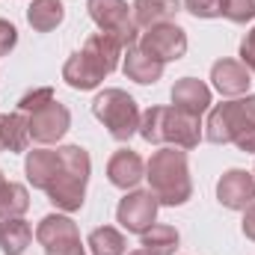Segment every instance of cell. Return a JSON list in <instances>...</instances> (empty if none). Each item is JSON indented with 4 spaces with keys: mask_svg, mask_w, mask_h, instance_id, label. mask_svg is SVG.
<instances>
[{
    "mask_svg": "<svg viewBox=\"0 0 255 255\" xmlns=\"http://www.w3.org/2000/svg\"><path fill=\"white\" fill-rule=\"evenodd\" d=\"M145 178H148V190L166 208H178L193 196V178L184 148L163 145L160 151H154L145 163Z\"/></svg>",
    "mask_w": 255,
    "mask_h": 255,
    "instance_id": "cell-3",
    "label": "cell"
},
{
    "mask_svg": "<svg viewBox=\"0 0 255 255\" xmlns=\"http://www.w3.org/2000/svg\"><path fill=\"white\" fill-rule=\"evenodd\" d=\"M107 178L113 187L130 190L145 178V163L133 148H119L110 160H107Z\"/></svg>",
    "mask_w": 255,
    "mask_h": 255,
    "instance_id": "cell-14",
    "label": "cell"
},
{
    "mask_svg": "<svg viewBox=\"0 0 255 255\" xmlns=\"http://www.w3.org/2000/svg\"><path fill=\"white\" fill-rule=\"evenodd\" d=\"M27 125H30V139H36L39 145H51V142H60L68 128H71V113L63 101H51L45 104L42 110L30 113L27 116Z\"/></svg>",
    "mask_w": 255,
    "mask_h": 255,
    "instance_id": "cell-11",
    "label": "cell"
},
{
    "mask_svg": "<svg viewBox=\"0 0 255 255\" xmlns=\"http://www.w3.org/2000/svg\"><path fill=\"white\" fill-rule=\"evenodd\" d=\"M157 208H160V202H157V196L151 190H130V193H125V199L116 208V220H119V226L125 232L142 235L145 229L154 226Z\"/></svg>",
    "mask_w": 255,
    "mask_h": 255,
    "instance_id": "cell-10",
    "label": "cell"
},
{
    "mask_svg": "<svg viewBox=\"0 0 255 255\" xmlns=\"http://www.w3.org/2000/svg\"><path fill=\"white\" fill-rule=\"evenodd\" d=\"M128 255H148V253H142V250H136V253H128Z\"/></svg>",
    "mask_w": 255,
    "mask_h": 255,
    "instance_id": "cell-31",
    "label": "cell"
},
{
    "mask_svg": "<svg viewBox=\"0 0 255 255\" xmlns=\"http://www.w3.org/2000/svg\"><path fill=\"white\" fill-rule=\"evenodd\" d=\"M0 142H3V151H27L30 145V125H27V116L24 113H0Z\"/></svg>",
    "mask_w": 255,
    "mask_h": 255,
    "instance_id": "cell-19",
    "label": "cell"
},
{
    "mask_svg": "<svg viewBox=\"0 0 255 255\" xmlns=\"http://www.w3.org/2000/svg\"><path fill=\"white\" fill-rule=\"evenodd\" d=\"M36 241L42 244L45 255H86L77 223L65 214H48L36 226Z\"/></svg>",
    "mask_w": 255,
    "mask_h": 255,
    "instance_id": "cell-8",
    "label": "cell"
},
{
    "mask_svg": "<svg viewBox=\"0 0 255 255\" xmlns=\"http://www.w3.org/2000/svg\"><path fill=\"white\" fill-rule=\"evenodd\" d=\"M178 241H181L178 232L172 226H163V223H154L151 229H145L139 235V247H142V253H148V255H175Z\"/></svg>",
    "mask_w": 255,
    "mask_h": 255,
    "instance_id": "cell-21",
    "label": "cell"
},
{
    "mask_svg": "<svg viewBox=\"0 0 255 255\" xmlns=\"http://www.w3.org/2000/svg\"><path fill=\"white\" fill-rule=\"evenodd\" d=\"M65 18V6L63 0H33L27 9V24L36 33H51L63 24Z\"/></svg>",
    "mask_w": 255,
    "mask_h": 255,
    "instance_id": "cell-20",
    "label": "cell"
},
{
    "mask_svg": "<svg viewBox=\"0 0 255 255\" xmlns=\"http://www.w3.org/2000/svg\"><path fill=\"white\" fill-rule=\"evenodd\" d=\"M223 18L232 24H247L255 18V0H223Z\"/></svg>",
    "mask_w": 255,
    "mask_h": 255,
    "instance_id": "cell-26",
    "label": "cell"
},
{
    "mask_svg": "<svg viewBox=\"0 0 255 255\" xmlns=\"http://www.w3.org/2000/svg\"><path fill=\"white\" fill-rule=\"evenodd\" d=\"M60 172L54 178V184L48 187V202L63 211V214H74L83 208L86 199V184H89V172H92V160L89 151L83 145H63L60 148Z\"/></svg>",
    "mask_w": 255,
    "mask_h": 255,
    "instance_id": "cell-5",
    "label": "cell"
},
{
    "mask_svg": "<svg viewBox=\"0 0 255 255\" xmlns=\"http://www.w3.org/2000/svg\"><path fill=\"white\" fill-rule=\"evenodd\" d=\"M244 235H247V238L255 244V202L247 208V211H244Z\"/></svg>",
    "mask_w": 255,
    "mask_h": 255,
    "instance_id": "cell-30",
    "label": "cell"
},
{
    "mask_svg": "<svg viewBox=\"0 0 255 255\" xmlns=\"http://www.w3.org/2000/svg\"><path fill=\"white\" fill-rule=\"evenodd\" d=\"M181 3L193 18H220L223 15V0H181Z\"/></svg>",
    "mask_w": 255,
    "mask_h": 255,
    "instance_id": "cell-27",
    "label": "cell"
},
{
    "mask_svg": "<svg viewBox=\"0 0 255 255\" xmlns=\"http://www.w3.org/2000/svg\"><path fill=\"white\" fill-rule=\"evenodd\" d=\"M122 54H125V45L116 36H110V33H92L86 39V45L65 60L63 80L71 89H80V92L98 89L101 80L110 71H116Z\"/></svg>",
    "mask_w": 255,
    "mask_h": 255,
    "instance_id": "cell-1",
    "label": "cell"
},
{
    "mask_svg": "<svg viewBox=\"0 0 255 255\" xmlns=\"http://www.w3.org/2000/svg\"><path fill=\"white\" fill-rule=\"evenodd\" d=\"M27 208H30V193H27L24 184H15V181L0 184V220L24 217Z\"/></svg>",
    "mask_w": 255,
    "mask_h": 255,
    "instance_id": "cell-24",
    "label": "cell"
},
{
    "mask_svg": "<svg viewBox=\"0 0 255 255\" xmlns=\"http://www.w3.org/2000/svg\"><path fill=\"white\" fill-rule=\"evenodd\" d=\"M57 95H54V89L51 86H42V89H30L27 95H21V101H18V113H24V116H30V113H36V110H42L45 104H51Z\"/></svg>",
    "mask_w": 255,
    "mask_h": 255,
    "instance_id": "cell-25",
    "label": "cell"
},
{
    "mask_svg": "<svg viewBox=\"0 0 255 255\" xmlns=\"http://www.w3.org/2000/svg\"><path fill=\"white\" fill-rule=\"evenodd\" d=\"M122 57H125V60H122V71H125L128 80H133V83L148 86V83H157V80L163 77V63L154 60L151 54H145L139 45L125 48Z\"/></svg>",
    "mask_w": 255,
    "mask_h": 255,
    "instance_id": "cell-17",
    "label": "cell"
},
{
    "mask_svg": "<svg viewBox=\"0 0 255 255\" xmlns=\"http://www.w3.org/2000/svg\"><path fill=\"white\" fill-rule=\"evenodd\" d=\"M30 241H33V229L21 217L0 223V253L3 255H21L30 247Z\"/></svg>",
    "mask_w": 255,
    "mask_h": 255,
    "instance_id": "cell-22",
    "label": "cell"
},
{
    "mask_svg": "<svg viewBox=\"0 0 255 255\" xmlns=\"http://www.w3.org/2000/svg\"><path fill=\"white\" fill-rule=\"evenodd\" d=\"M241 63L250 68V74H255V27L244 36V42H241Z\"/></svg>",
    "mask_w": 255,
    "mask_h": 255,
    "instance_id": "cell-29",
    "label": "cell"
},
{
    "mask_svg": "<svg viewBox=\"0 0 255 255\" xmlns=\"http://www.w3.org/2000/svg\"><path fill=\"white\" fill-rule=\"evenodd\" d=\"M253 175H255V172H253Z\"/></svg>",
    "mask_w": 255,
    "mask_h": 255,
    "instance_id": "cell-34",
    "label": "cell"
},
{
    "mask_svg": "<svg viewBox=\"0 0 255 255\" xmlns=\"http://www.w3.org/2000/svg\"><path fill=\"white\" fill-rule=\"evenodd\" d=\"M92 116L107 128V133L119 142H128L133 133H139L142 113L136 107V101L128 95L125 89H101L92 98Z\"/></svg>",
    "mask_w": 255,
    "mask_h": 255,
    "instance_id": "cell-6",
    "label": "cell"
},
{
    "mask_svg": "<svg viewBox=\"0 0 255 255\" xmlns=\"http://www.w3.org/2000/svg\"><path fill=\"white\" fill-rule=\"evenodd\" d=\"M0 151H3V142H0Z\"/></svg>",
    "mask_w": 255,
    "mask_h": 255,
    "instance_id": "cell-33",
    "label": "cell"
},
{
    "mask_svg": "<svg viewBox=\"0 0 255 255\" xmlns=\"http://www.w3.org/2000/svg\"><path fill=\"white\" fill-rule=\"evenodd\" d=\"M139 48L145 54H151L154 60L160 63H175L187 54V33L175 24V21H166V24H157V27H148L142 36H139Z\"/></svg>",
    "mask_w": 255,
    "mask_h": 255,
    "instance_id": "cell-9",
    "label": "cell"
},
{
    "mask_svg": "<svg viewBox=\"0 0 255 255\" xmlns=\"http://www.w3.org/2000/svg\"><path fill=\"white\" fill-rule=\"evenodd\" d=\"M217 199L229 211H247L255 202V175L247 169H229L217 181Z\"/></svg>",
    "mask_w": 255,
    "mask_h": 255,
    "instance_id": "cell-12",
    "label": "cell"
},
{
    "mask_svg": "<svg viewBox=\"0 0 255 255\" xmlns=\"http://www.w3.org/2000/svg\"><path fill=\"white\" fill-rule=\"evenodd\" d=\"M3 181H6V178H3V172H0V184H3Z\"/></svg>",
    "mask_w": 255,
    "mask_h": 255,
    "instance_id": "cell-32",
    "label": "cell"
},
{
    "mask_svg": "<svg viewBox=\"0 0 255 255\" xmlns=\"http://www.w3.org/2000/svg\"><path fill=\"white\" fill-rule=\"evenodd\" d=\"M211 80H214V89L226 98H241L250 92V68L241 63V60H217L211 65Z\"/></svg>",
    "mask_w": 255,
    "mask_h": 255,
    "instance_id": "cell-13",
    "label": "cell"
},
{
    "mask_svg": "<svg viewBox=\"0 0 255 255\" xmlns=\"http://www.w3.org/2000/svg\"><path fill=\"white\" fill-rule=\"evenodd\" d=\"M139 136L151 145H175L190 151L202 142V116L178 107H148L139 122Z\"/></svg>",
    "mask_w": 255,
    "mask_h": 255,
    "instance_id": "cell-4",
    "label": "cell"
},
{
    "mask_svg": "<svg viewBox=\"0 0 255 255\" xmlns=\"http://www.w3.org/2000/svg\"><path fill=\"white\" fill-rule=\"evenodd\" d=\"M172 107L193 113V116H202L211 110V86L196 80V77H181L175 80L172 86Z\"/></svg>",
    "mask_w": 255,
    "mask_h": 255,
    "instance_id": "cell-16",
    "label": "cell"
},
{
    "mask_svg": "<svg viewBox=\"0 0 255 255\" xmlns=\"http://www.w3.org/2000/svg\"><path fill=\"white\" fill-rule=\"evenodd\" d=\"M86 247L92 255H125L128 253V241L125 235L113 226H101L92 229V235L86 238Z\"/></svg>",
    "mask_w": 255,
    "mask_h": 255,
    "instance_id": "cell-23",
    "label": "cell"
},
{
    "mask_svg": "<svg viewBox=\"0 0 255 255\" xmlns=\"http://www.w3.org/2000/svg\"><path fill=\"white\" fill-rule=\"evenodd\" d=\"M181 6H184L181 0H133L130 12H133V24L139 30H148V27L172 21L181 12Z\"/></svg>",
    "mask_w": 255,
    "mask_h": 255,
    "instance_id": "cell-18",
    "label": "cell"
},
{
    "mask_svg": "<svg viewBox=\"0 0 255 255\" xmlns=\"http://www.w3.org/2000/svg\"><path fill=\"white\" fill-rule=\"evenodd\" d=\"M15 45H18V30H15V24L0 18V57H6Z\"/></svg>",
    "mask_w": 255,
    "mask_h": 255,
    "instance_id": "cell-28",
    "label": "cell"
},
{
    "mask_svg": "<svg viewBox=\"0 0 255 255\" xmlns=\"http://www.w3.org/2000/svg\"><path fill=\"white\" fill-rule=\"evenodd\" d=\"M205 136L214 145H238L241 151L255 154V95H241L211 107Z\"/></svg>",
    "mask_w": 255,
    "mask_h": 255,
    "instance_id": "cell-2",
    "label": "cell"
},
{
    "mask_svg": "<svg viewBox=\"0 0 255 255\" xmlns=\"http://www.w3.org/2000/svg\"><path fill=\"white\" fill-rule=\"evenodd\" d=\"M63 160H60V148H33L27 151V160H24V172H27V181L36 187V190H48L60 172Z\"/></svg>",
    "mask_w": 255,
    "mask_h": 255,
    "instance_id": "cell-15",
    "label": "cell"
},
{
    "mask_svg": "<svg viewBox=\"0 0 255 255\" xmlns=\"http://www.w3.org/2000/svg\"><path fill=\"white\" fill-rule=\"evenodd\" d=\"M86 9H89V18L95 21V27L101 33L116 36L125 48L136 45L139 27L133 24V12L125 0H86Z\"/></svg>",
    "mask_w": 255,
    "mask_h": 255,
    "instance_id": "cell-7",
    "label": "cell"
}]
</instances>
